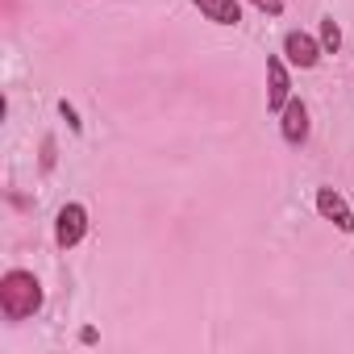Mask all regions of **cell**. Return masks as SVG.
Segmentation results:
<instances>
[{"label": "cell", "mask_w": 354, "mask_h": 354, "mask_svg": "<svg viewBox=\"0 0 354 354\" xmlns=\"http://www.w3.org/2000/svg\"><path fill=\"white\" fill-rule=\"evenodd\" d=\"M42 308V283L30 271H9L0 279V313L9 321H26Z\"/></svg>", "instance_id": "1"}, {"label": "cell", "mask_w": 354, "mask_h": 354, "mask_svg": "<svg viewBox=\"0 0 354 354\" xmlns=\"http://www.w3.org/2000/svg\"><path fill=\"white\" fill-rule=\"evenodd\" d=\"M84 234H88V209L84 205H63L59 221H55V242L63 250H71V246H80Z\"/></svg>", "instance_id": "2"}, {"label": "cell", "mask_w": 354, "mask_h": 354, "mask_svg": "<svg viewBox=\"0 0 354 354\" xmlns=\"http://www.w3.org/2000/svg\"><path fill=\"white\" fill-rule=\"evenodd\" d=\"M292 100V80H288V67L279 55L267 59V109L271 113H283V104Z\"/></svg>", "instance_id": "3"}, {"label": "cell", "mask_w": 354, "mask_h": 354, "mask_svg": "<svg viewBox=\"0 0 354 354\" xmlns=\"http://www.w3.org/2000/svg\"><path fill=\"white\" fill-rule=\"evenodd\" d=\"M317 213H321L325 221H333L342 234H350V230H354V213H350L346 196H342V192H333V188H317Z\"/></svg>", "instance_id": "4"}, {"label": "cell", "mask_w": 354, "mask_h": 354, "mask_svg": "<svg viewBox=\"0 0 354 354\" xmlns=\"http://www.w3.org/2000/svg\"><path fill=\"white\" fill-rule=\"evenodd\" d=\"M283 55H288L292 67H317V63H321V42H313L308 34L292 30V34L283 38Z\"/></svg>", "instance_id": "5"}, {"label": "cell", "mask_w": 354, "mask_h": 354, "mask_svg": "<svg viewBox=\"0 0 354 354\" xmlns=\"http://www.w3.org/2000/svg\"><path fill=\"white\" fill-rule=\"evenodd\" d=\"M279 129H283V142H288V146H300V142L308 138V109H304V100H288V104H283Z\"/></svg>", "instance_id": "6"}, {"label": "cell", "mask_w": 354, "mask_h": 354, "mask_svg": "<svg viewBox=\"0 0 354 354\" xmlns=\"http://www.w3.org/2000/svg\"><path fill=\"white\" fill-rule=\"evenodd\" d=\"M192 5L209 21H217V26H238L242 21V5H238V0H192Z\"/></svg>", "instance_id": "7"}, {"label": "cell", "mask_w": 354, "mask_h": 354, "mask_svg": "<svg viewBox=\"0 0 354 354\" xmlns=\"http://www.w3.org/2000/svg\"><path fill=\"white\" fill-rule=\"evenodd\" d=\"M337 46H342V30H337V21H333V17H325V21H321V50H329V55H333Z\"/></svg>", "instance_id": "8"}, {"label": "cell", "mask_w": 354, "mask_h": 354, "mask_svg": "<svg viewBox=\"0 0 354 354\" xmlns=\"http://www.w3.org/2000/svg\"><path fill=\"white\" fill-rule=\"evenodd\" d=\"M250 5H254V9H263L267 17H279V13H283V0H250Z\"/></svg>", "instance_id": "9"}, {"label": "cell", "mask_w": 354, "mask_h": 354, "mask_svg": "<svg viewBox=\"0 0 354 354\" xmlns=\"http://www.w3.org/2000/svg\"><path fill=\"white\" fill-rule=\"evenodd\" d=\"M59 113H63V121H67V125H71V129H75V133H80V125H84V121H80V113H75V109H71V104H67V100H63V104H59Z\"/></svg>", "instance_id": "10"}]
</instances>
